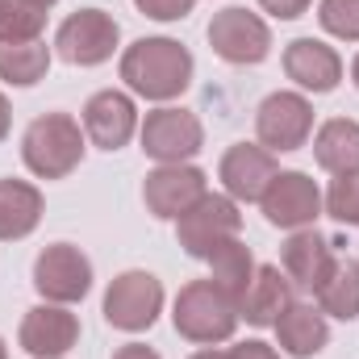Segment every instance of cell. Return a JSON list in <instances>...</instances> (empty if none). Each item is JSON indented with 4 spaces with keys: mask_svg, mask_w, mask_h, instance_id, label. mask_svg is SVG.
I'll use <instances>...</instances> for the list:
<instances>
[{
    "mask_svg": "<svg viewBox=\"0 0 359 359\" xmlns=\"http://www.w3.org/2000/svg\"><path fill=\"white\" fill-rule=\"evenodd\" d=\"M121 80L147 100H176L192 84V55L176 38H138L121 55Z\"/></svg>",
    "mask_w": 359,
    "mask_h": 359,
    "instance_id": "cell-1",
    "label": "cell"
},
{
    "mask_svg": "<svg viewBox=\"0 0 359 359\" xmlns=\"http://www.w3.org/2000/svg\"><path fill=\"white\" fill-rule=\"evenodd\" d=\"M21 159L38 180L72 176L84 159V134L72 113H42L21 134Z\"/></svg>",
    "mask_w": 359,
    "mask_h": 359,
    "instance_id": "cell-2",
    "label": "cell"
},
{
    "mask_svg": "<svg viewBox=\"0 0 359 359\" xmlns=\"http://www.w3.org/2000/svg\"><path fill=\"white\" fill-rule=\"evenodd\" d=\"M172 322H176V334L188 343H201V347H213V343H226L234 339L238 330V305L213 284V280H192L176 292V305H172Z\"/></svg>",
    "mask_w": 359,
    "mask_h": 359,
    "instance_id": "cell-3",
    "label": "cell"
},
{
    "mask_svg": "<svg viewBox=\"0 0 359 359\" xmlns=\"http://www.w3.org/2000/svg\"><path fill=\"white\" fill-rule=\"evenodd\" d=\"M238 234H243L238 201L222 196V192H205L192 209H184L176 217V238L192 259H209L222 243H230Z\"/></svg>",
    "mask_w": 359,
    "mask_h": 359,
    "instance_id": "cell-4",
    "label": "cell"
},
{
    "mask_svg": "<svg viewBox=\"0 0 359 359\" xmlns=\"http://www.w3.org/2000/svg\"><path fill=\"white\" fill-rule=\"evenodd\" d=\"M159 309H163V284L151 271H121L104 292V322L126 334L151 330Z\"/></svg>",
    "mask_w": 359,
    "mask_h": 359,
    "instance_id": "cell-5",
    "label": "cell"
},
{
    "mask_svg": "<svg viewBox=\"0 0 359 359\" xmlns=\"http://www.w3.org/2000/svg\"><path fill=\"white\" fill-rule=\"evenodd\" d=\"M209 46L217 59L234 67H255L271 55V29L259 13L247 8H222L209 21Z\"/></svg>",
    "mask_w": 359,
    "mask_h": 359,
    "instance_id": "cell-6",
    "label": "cell"
},
{
    "mask_svg": "<svg viewBox=\"0 0 359 359\" xmlns=\"http://www.w3.org/2000/svg\"><path fill=\"white\" fill-rule=\"evenodd\" d=\"M121 38V25L104 13V8H80L72 13L59 34H55V50L59 59H67L72 67H100L104 59H113Z\"/></svg>",
    "mask_w": 359,
    "mask_h": 359,
    "instance_id": "cell-7",
    "label": "cell"
},
{
    "mask_svg": "<svg viewBox=\"0 0 359 359\" xmlns=\"http://www.w3.org/2000/svg\"><path fill=\"white\" fill-rule=\"evenodd\" d=\"M34 288L50 305H76V301H84L92 288L88 255L80 247H72V243H50L34 259Z\"/></svg>",
    "mask_w": 359,
    "mask_h": 359,
    "instance_id": "cell-8",
    "label": "cell"
},
{
    "mask_svg": "<svg viewBox=\"0 0 359 359\" xmlns=\"http://www.w3.org/2000/svg\"><path fill=\"white\" fill-rule=\"evenodd\" d=\"M138 138H142V151H147L155 163H188V159L205 147L201 117L188 113V109H172V104L147 113Z\"/></svg>",
    "mask_w": 359,
    "mask_h": 359,
    "instance_id": "cell-9",
    "label": "cell"
},
{
    "mask_svg": "<svg viewBox=\"0 0 359 359\" xmlns=\"http://www.w3.org/2000/svg\"><path fill=\"white\" fill-rule=\"evenodd\" d=\"M255 134L271 155L276 151H301L313 134V104L301 92H271L255 109Z\"/></svg>",
    "mask_w": 359,
    "mask_h": 359,
    "instance_id": "cell-10",
    "label": "cell"
},
{
    "mask_svg": "<svg viewBox=\"0 0 359 359\" xmlns=\"http://www.w3.org/2000/svg\"><path fill=\"white\" fill-rule=\"evenodd\" d=\"M264 217L280 230H309L322 213V192L305 172H280L264 192Z\"/></svg>",
    "mask_w": 359,
    "mask_h": 359,
    "instance_id": "cell-11",
    "label": "cell"
},
{
    "mask_svg": "<svg viewBox=\"0 0 359 359\" xmlns=\"http://www.w3.org/2000/svg\"><path fill=\"white\" fill-rule=\"evenodd\" d=\"M17 343L29 351L34 359H63L76 343H80V318L63 305H34L21 318Z\"/></svg>",
    "mask_w": 359,
    "mask_h": 359,
    "instance_id": "cell-12",
    "label": "cell"
},
{
    "mask_svg": "<svg viewBox=\"0 0 359 359\" xmlns=\"http://www.w3.org/2000/svg\"><path fill=\"white\" fill-rule=\"evenodd\" d=\"M205 172L192 163H159L151 176L142 180V201L155 217L176 222L184 209H192L205 196Z\"/></svg>",
    "mask_w": 359,
    "mask_h": 359,
    "instance_id": "cell-13",
    "label": "cell"
},
{
    "mask_svg": "<svg viewBox=\"0 0 359 359\" xmlns=\"http://www.w3.org/2000/svg\"><path fill=\"white\" fill-rule=\"evenodd\" d=\"M276 176H280L276 155L268 147H255V142H234L217 163V180L226 184V196H234L243 205L264 201V192Z\"/></svg>",
    "mask_w": 359,
    "mask_h": 359,
    "instance_id": "cell-14",
    "label": "cell"
},
{
    "mask_svg": "<svg viewBox=\"0 0 359 359\" xmlns=\"http://www.w3.org/2000/svg\"><path fill=\"white\" fill-rule=\"evenodd\" d=\"M138 130V109L126 92L117 88H104L88 96L84 104V134L92 138V147L100 151H121Z\"/></svg>",
    "mask_w": 359,
    "mask_h": 359,
    "instance_id": "cell-15",
    "label": "cell"
},
{
    "mask_svg": "<svg viewBox=\"0 0 359 359\" xmlns=\"http://www.w3.org/2000/svg\"><path fill=\"white\" fill-rule=\"evenodd\" d=\"M284 76L305 92H334L343 80V59L318 38H297L284 46Z\"/></svg>",
    "mask_w": 359,
    "mask_h": 359,
    "instance_id": "cell-16",
    "label": "cell"
},
{
    "mask_svg": "<svg viewBox=\"0 0 359 359\" xmlns=\"http://www.w3.org/2000/svg\"><path fill=\"white\" fill-rule=\"evenodd\" d=\"M334 251H330V243L309 226V230H292L288 234V243L280 247V268L284 276L297 284V288H305V292H318L322 284H326V276L334 268Z\"/></svg>",
    "mask_w": 359,
    "mask_h": 359,
    "instance_id": "cell-17",
    "label": "cell"
},
{
    "mask_svg": "<svg viewBox=\"0 0 359 359\" xmlns=\"http://www.w3.org/2000/svg\"><path fill=\"white\" fill-rule=\"evenodd\" d=\"M288 305H292V280L284 276V268L264 264V268H255L243 301H238V318L251 326H276V318Z\"/></svg>",
    "mask_w": 359,
    "mask_h": 359,
    "instance_id": "cell-18",
    "label": "cell"
},
{
    "mask_svg": "<svg viewBox=\"0 0 359 359\" xmlns=\"http://www.w3.org/2000/svg\"><path fill=\"white\" fill-rule=\"evenodd\" d=\"M276 339L288 355L297 359H313L326 343H330V326H326V313L318 305H305V301H292L280 318H276Z\"/></svg>",
    "mask_w": 359,
    "mask_h": 359,
    "instance_id": "cell-19",
    "label": "cell"
},
{
    "mask_svg": "<svg viewBox=\"0 0 359 359\" xmlns=\"http://www.w3.org/2000/svg\"><path fill=\"white\" fill-rule=\"evenodd\" d=\"M42 222V192L29 180H0V243L34 234Z\"/></svg>",
    "mask_w": 359,
    "mask_h": 359,
    "instance_id": "cell-20",
    "label": "cell"
},
{
    "mask_svg": "<svg viewBox=\"0 0 359 359\" xmlns=\"http://www.w3.org/2000/svg\"><path fill=\"white\" fill-rule=\"evenodd\" d=\"M313 159L322 172L330 176H347L359 172V121L351 117H330L322 121L318 138H313Z\"/></svg>",
    "mask_w": 359,
    "mask_h": 359,
    "instance_id": "cell-21",
    "label": "cell"
},
{
    "mask_svg": "<svg viewBox=\"0 0 359 359\" xmlns=\"http://www.w3.org/2000/svg\"><path fill=\"white\" fill-rule=\"evenodd\" d=\"M318 297V309L326 318H339V322H355L359 318V259L339 255L334 268L326 276V284L313 292Z\"/></svg>",
    "mask_w": 359,
    "mask_h": 359,
    "instance_id": "cell-22",
    "label": "cell"
},
{
    "mask_svg": "<svg viewBox=\"0 0 359 359\" xmlns=\"http://www.w3.org/2000/svg\"><path fill=\"white\" fill-rule=\"evenodd\" d=\"M205 264H209V280L238 305L243 292H247V284H251V276H255V255H251V247H247L243 238H230V243H222Z\"/></svg>",
    "mask_w": 359,
    "mask_h": 359,
    "instance_id": "cell-23",
    "label": "cell"
},
{
    "mask_svg": "<svg viewBox=\"0 0 359 359\" xmlns=\"http://www.w3.org/2000/svg\"><path fill=\"white\" fill-rule=\"evenodd\" d=\"M46 72H50V46L42 38H34V42L0 38V80H8L17 88H34L38 80H46Z\"/></svg>",
    "mask_w": 359,
    "mask_h": 359,
    "instance_id": "cell-24",
    "label": "cell"
},
{
    "mask_svg": "<svg viewBox=\"0 0 359 359\" xmlns=\"http://www.w3.org/2000/svg\"><path fill=\"white\" fill-rule=\"evenodd\" d=\"M42 25H46V13L25 4V0H4V13H0V38L4 42H34L42 38Z\"/></svg>",
    "mask_w": 359,
    "mask_h": 359,
    "instance_id": "cell-25",
    "label": "cell"
},
{
    "mask_svg": "<svg viewBox=\"0 0 359 359\" xmlns=\"http://www.w3.org/2000/svg\"><path fill=\"white\" fill-rule=\"evenodd\" d=\"M318 21L326 34H334L343 42H359V0H322Z\"/></svg>",
    "mask_w": 359,
    "mask_h": 359,
    "instance_id": "cell-26",
    "label": "cell"
},
{
    "mask_svg": "<svg viewBox=\"0 0 359 359\" xmlns=\"http://www.w3.org/2000/svg\"><path fill=\"white\" fill-rule=\"evenodd\" d=\"M326 213L343 226H359V172L334 176L330 192H326Z\"/></svg>",
    "mask_w": 359,
    "mask_h": 359,
    "instance_id": "cell-27",
    "label": "cell"
},
{
    "mask_svg": "<svg viewBox=\"0 0 359 359\" xmlns=\"http://www.w3.org/2000/svg\"><path fill=\"white\" fill-rule=\"evenodd\" d=\"M134 4H138V13H147L155 21H184L196 0H134Z\"/></svg>",
    "mask_w": 359,
    "mask_h": 359,
    "instance_id": "cell-28",
    "label": "cell"
},
{
    "mask_svg": "<svg viewBox=\"0 0 359 359\" xmlns=\"http://www.w3.org/2000/svg\"><path fill=\"white\" fill-rule=\"evenodd\" d=\"M259 8L271 13V17H280V21H292V17H301L309 8V0H259Z\"/></svg>",
    "mask_w": 359,
    "mask_h": 359,
    "instance_id": "cell-29",
    "label": "cell"
},
{
    "mask_svg": "<svg viewBox=\"0 0 359 359\" xmlns=\"http://www.w3.org/2000/svg\"><path fill=\"white\" fill-rule=\"evenodd\" d=\"M230 359H280V355H276V347L259 343V339H251V343H238V347H230Z\"/></svg>",
    "mask_w": 359,
    "mask_h": 359,
    "instance_id": "cell-30",
    "label": "cell"
},
{
    "mask_svg": "<svg viewBox=\"0 0 359 359\" xmlns=\"http://www.w3.org/2000/svg\"><path fill=\"white\" fill-rule=\"evenodd\" d=\"M113 359H159L155 347H147V343H126V347H117Z\"/></svg>",
    "mask_w": 359,
    "mask_h": 359,
    "instance_id": "cell-31",
    "label": "cell"
},
{
    "mask_svg": "<svg viewBox=\"0 0 359 359\" xmlns=\"http://www.w3.org/2000/svg\"><path fill=\"white\" fill-rule=\"evenodd\" d=\"M8 126H13V109H8V96L0 92V142L8 138Z\"/></svg>",
    "mask_w": 359,
    "mask_h": 359,
    "instance_id": "cell-32",
    "label": "cell"
},
{
    "mask_svg": "<svg viewBox=\"0 0 359 359\" xmlns=\"http://www.w3.org/2000/svg\"><path fill=\"white\" fill-rule=\"evenodd\" d=\"M188 359H230V351H217V347H205V351H196V355Z\"/></svg>",
    "mask_w": 359,
    "mask_h": 359,
    "instance_id": "cell-33",
    "label": "cell"
},
{
    "mask_svg": "<svg viewBox=\"0 0 359 359\" xmlns=\"http://www.w3.org/2000/svg\"><path fill=\"white\" fill-rule=\"evenodd\" d=\"M25 4H34V8H42V13H46V8H50V4H59V0H25Z\"/></svg>",
    "mask_w": 359,
    "mask_h": 359,
    "instance_id": "cell-34",
    "label": "cell"
},
{
    "mask_svg": "<svg viewBox=\"0 0 359 359\" xmlns=\"http://www.w3.org/2000/svg\"><path fill=\"white\" fill-rule=\"evenodd\" d=\"M351 80H355V88H359V55L351 59Z\"/></svg>",
    "mask_w": 359,
    "mask_h": 359,
    "instance_id": "cell-35",
    "label": "cell"
},
{
    "mask_svg": "<svg viewBox=\"0 0 359 359\" xmlns=\"http://www.w3.org/2000/svg\"><path fill=\"white\" fill-rule=\"evenodd\" d=\"M0 359H8V347H4V339H0Z\"/></svg>",
    "mask_w": 359,
    "mask_h": 359,
    "instance_id": "cell-36",
    "label": "cell"
},
{
    "mask_svg": "<svg viewBox=\"0 0 359 359\" xmlns=\"http://www.w3.org/2000/svg\"><path fill=\"white\" fill-rule=\"evenodd\" d=\"M0 13H4V0H0Z\"/></svg>",
    "mask_w": 359,
    "mask_h": 359,
    "instance_id": "cell-37",
    "label": "cell"
}]
</instances>
